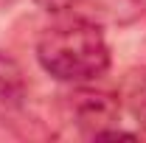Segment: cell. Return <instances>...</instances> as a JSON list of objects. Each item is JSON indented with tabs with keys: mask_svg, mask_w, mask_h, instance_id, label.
Returning a JSON list of instances; mask_svg holds the SVG:
<instances>
[{
	"mask_svg": "<svg viewBox=\"0 0 146 143\" xmlns=\"http://www.w3.org/2000/svg\"><path fill=\"white\" fill-rule=\"evenodd\" d=\"M36 59L54 79L84 84L107 73L110 45L98 25L87 20H68L42 31L36 42Z\"/></svg>",
	"mask_w": 146,
	"mask_h": 143,
	"instance_id": "6da1fadb",
	"label": "cell"
},
{
	"mask_svg": "<svg viewBox=\"0 0 146 143\" xmlns=\"http://www.w3.org/2000/svg\"><path fill=\"white\" fill-rule=\"evenodd\" d=\"M36 6L42 9V11H51V14H59V11H65V9H70L76 0H34Z\"/></svg>",
	"mask_w": 146,
	"mask_h": 143,
	"instance_id": "5b68a950",
	"label": "cell"
},
{
	"mask_svg": "<svg viewBox=\"0 0 146 143\" xmlns=\"http://www.w3.org/2000/svg\"><path fill=\"white\" fill-rule=\"evenodd\" d=\"M124 98H127L132 115L146 126V68L129 73L127 84H124Z\"/></svg>",
	"mask_w": 146,
	"mask_h": 143,
	"instance_id": "277c9868",
	"label": "cell"
},
{
	"mask_svg": "<svg viewBox=\"0 0 146 143\" xmlns=\"http://www.w3.org/2000/svg\"><path fill=\"white\" fill-rule=\"evenodd\" d=\"M25 95H28V84H25L23 68L9 54L0 51V104H6V107H23Z\"/></svg>",
	"mask_w": 146,
	"mask_h": 143,
	"instance_id": "3957f363",
	"label": "cell"
},
{
	"mask_svg": "<svg viewBox=\"0 0 146 143\" xmlns=\"http://www.w3.org/2000/svg\"><path fill=\"white\" fill-rule=\"evenodd\" d=\"M68 112L82 132L96 138L101 129H110L118 121L121 101L118 95L104 93V90H76L68 95Z\"/></svg>",
	"mask_w": 146,
	"mask_h": 143,
	"instance_id": "7a4b0ae2",
	"label": "cell"
}]
</instances>
